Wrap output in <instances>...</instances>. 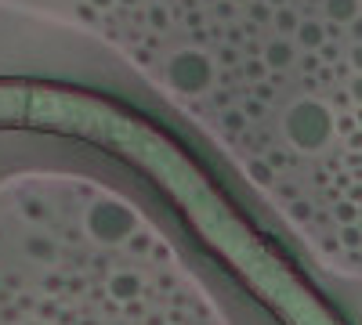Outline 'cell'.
<instances>
[{
	"instance_id": "30bf717a",
	"label": "cell",
	"mask_w": 362,
	"mask_h": 325,
	"mask_svg": "<svg viewBox=\"0 0 362 325\" xmlns=\"http://www.w3.org/2000/svg\"><path fill=\"white\" fill-rule=\"evenodd\" d=\"M272 4H283V0H272Z\"/></svg>"
},
{
	"instance_id": "9c48e42d",
	"label": "cell",
	"mask_w": 362,
	"mask_h": 325,
	"mask_svg": "<svg viewBox=\"0 0 362 325\" xmlns=\"http://www.w3.org/2000/svg\"><path fill=\"white\" fill-rule=\"evenodd\" d=\"M95 4H112V0H95Z\"/></svg>"
},
{
	"instance_id": "6da1fadb",
	"label": "cell",
	"mask_w": 362,
	"mask_h": 325,
	"mask_svg": "<svg viewBox=\"0 0 362 325\" xmlns=\"http://www.w3.org/2000/svg\"><path fill=\"white\" fill-rule=\"evenodd\" d=\"M283 134L297 152H322L337 134V116L315 98H300L283 116Z\"/></svg>"
},
{
	"instance_id": "52a82bcc",
	"label": "cell",
	"mask_w": 362,
	"mask_h": 325,
	"mask_svg": "<svg viewBox=\"0 0 362 325\" xmlns=\"http://www.w3.org/2000/svg\"><path fill=\"white\" fill-rule=\"evenodd\" d=\"M348 94H351V102H358V105H362V76H355V80H351Z\"/></svg>"
},
{
	"instance_id": "8992f818",
	"label": "cell",
	"mask_w": 362,
	"mask_h": 325,
	"mask_svg": "<svg viewBox=\"0 0 362 325\" xmlns=\"http://www.w3.org/2000/svg\"><path fill=\"white\" fill-rule=\"evenodd\" d=\"M276 25H279V29H283V33H290V29H297V15H293V11H286V8H283V11H279V15H276Z\"/></svg>"
},
{
	"instance_id": "5b68a950",
	"label": "cell",
	"mask_w": 362,
	"mask_h": 325,
	"mask_svg": "<svg viewBox=\"0 0 362 325\" xmlns=\"http://www.w3.org/2000/svg\"><path fill=\"white\" fill-rule=\"evenodd\" d=\"M297 37L305 47H322L326 44V29L319 22H305V25H297Z\"/></svg>"
},
{
	"instance_id": "3957f363",
	"label": "cell",
	"mask_w": 362,
	"mask_h": 325,
	"mask_svg": "<svg viewBox=\"0 0 362 325\" xmlns=\"http://www.w3.org/2000/svg\"><path fill=\"white\" fill-rule=\"evenodd\" d=\"M293 62V47L286 40H276V44H268L264 51V69H286Z\"/></svg>"
},
{
	"instance_id": "277c9868",
	"label": "cell",
	"mask_w": 362,
	"mask_h": 325,
	"mask_svg": "<svg viewBox=\"0 0 362 325\" xmlns=\"http://www.w3.org/2000/svg\"><path fill=\"white\" fill-rule=\"evenodd\" d=\"M358 11V0H326V15L334 22H351Z\"/></svg>"
},
{
	"instance_id": "ba28073f",
	"label": "cell",
	"mask_w": 362,
	"mask_h": 325,
	"mask_svg": "<svg viewBox=\"0 0 362 325\" xmlns=\"http://www.w3.org/2000/svg\"><path fill=\"white\" fill-rule=\"evenodd\" d=\"M351 66H355L358 76H362V44H355V51H351Z\"/></svg>"
},
{
	"instance_id": "7a4b0ae2",
	"label": "cell",
	"mask_w": 362,
	"mask_h": 325,
	"mask_svg": "<svg viewBox=\"0 0 362 325\" xmlns=\"http://www.w3.org/2000/svg\"><path fill=\"white\" fill-rule=\"evenodd\" d=\"M167 80L181 94H203L210 80H214V69H210V62L199 51H181L167 62Z\"/></svg>"
}]
</instances>
